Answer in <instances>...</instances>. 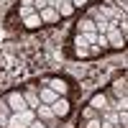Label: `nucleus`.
Listing matches in <instances>:
<instances>
[{
	"instance_id": "13",
	"label": "nucleus",
	"mask_w": 128,
	"mask_h": 128,
	"mask_svg": "<svg viewBox=\"0 0 128 128\" xmlns=\"http://www.w3.org/2000/svg\"><path fill=\"white\" fill-rule=\"evenodd\" d=\"M69 54H72L74 59H87V56H90V49H87V46H72Z\"/></svg>"
},
{
	"instance_id": "16",
	"label": "nucleus",
	"mask_w": 128,
	"mask_h": 128,
	"mask_svg": "<svg viewBox=\"0 0 128 128\" xmlns=\"http://www.w3.org/2000/svg\"><path fill=\"white\" fill-rule=\"evenodd\" d=\"M80 128H100V118H92V120H84Z\"/></svg>"
},
{
	"instance_id": "8",
	"label": "nucleus",
	"mask_w": 128,
	"mask_h": 128,
	"mask_svg": "<svg viewBox=\"0 0 128 128\" xmlns=\"http://www.w3.org/2000/svg\"><path fill=\"white\" fill-rule=\"evenodd\" d=\"M38 16H41V23H56L62 18L56 8H44V10H38Z\"/></svg>"
},
{
	"instance_id": "15",
	"label": "nucleus",
	"mask_w": 128,
	"mask_h": 128,
	"mask_svg": "<svg viewBox=\"0 0 128 128\" xmlns=\"http://www.w3.org/2000/svg\"><path fill=\"white\" fill-rule=\"evenodd\" d=\"M98 113H100V110H95V108H90V105H87V108L82 110V120H92V118H100Z\"/></svg>"
},
{
	"instance_id": "25",
	"label": "nucleus",
	"mask_w": 128,
	"mask_h": 128,
	"mask_svg": "<svg viewBox=\"0 0 128 128\" xmlns=\"http://www.w3.org/2000/svg\"><path fill=\"white\" fill-rule=\"evenodd\" d=\"M113 128H126V126H118V123H115V126H113Z\"/></svg>"
},
{
	"instance_id": "22",
	"label": "nucleus",
	"mask_w": 128,
	"mask_h": 128,
	"mask_svg": "<svg viewBox=\"0 0 128 128\" xmlns=\"http://www.w3.org/2000/svg\"><path fill=\"white\" fill-rule=\"evenodd\" d=\"M20 8H34V0H20Z\"/></svg>"
},
{
	"instance_id": "6",
	"label": "nucleus",
	"mask_w": 128,
	"mask_h": 128,
	"mask_svg": "<svg viewBox=\"0 0 128 128\" xmlns=\"http://www.w3.org/2000/svg\"><path fill=\"white\" fill-rule=\"evenodd\" d=\"M51 110H54V115L62 120V118H67V115L72 113V105H69V100H67V98H56L54 102H51Z\"/></svg>"
},
{
	"instance_id": "17",
	"label": "nucleus",
	"mask_w": 128,
	"mask_h": 128,
	"mask_svg": "<svg viewBox=\"0 0 128 128\" xmlns=\"http://www.w3.org/2000/svg\"><path fill=\"white\" fill-rule=\"evenodd\" d=\"M95 46H100V49L105 51V49H108V38H105L102 34H98V41H95Z\"/></svg>"
},
{
	"instance_id": "7",
	"label": "nucleus",
	"mask_w": 128,
	"mask_h": 128,
	"mask_svg": "<svg viewBox=\"0 0 128 128\" xmlns=\"http://www.w3.org/2000/svg\"><path fill=\"white\" fill-rule=\"evenodd\" d=\"M38 100H41V105H51L56 98H62V95H56L54 90H49V87H44V84H38Z\"/></svg>"
},
{
	"instance_id": "9",
	"label": "nucleus",
	"mask_w": 128,
	"mask_h": 128,
	"mask_svg": "<svg viewBox=\"0 0 128 128\" xmlns=\"http://www.w3.org/2000/svg\"><path fill=\"white\" fill-rule=\"evenodd\" d=\"M90 108H95V110H105V108H108V95H105V92H98V95H92V100H90Z\"/></svg>"
},
{
	"instance_id": "23",
	"label": "nucleus",
	"mask_w": 128,
	"mask_h": 128,
	"mask_svg": "<svg viewBox=\"0 0 128 128\" xmlns=\"http://www.w3.org/2000/svg\"><path fill=\"white\" fill-rule=\"evenodd\" d=\"M72 5L74 8H82V5H87V0H72Z\"/></svg>"
},
{
	"instance_id": "11",
	"label": "nucleus",
	"mask_w": 128,
	"mask_h": 128,
	"mask_svg": "<svg viewBox=\"0 0 128 128\" xmlns=\"http://www.w3.org/2000/svg\"><path fill=\"white\" fill-rule=\"evenodd\" d=\"M77 34H98V31H95V20H90V18L80 20L77 23Z\"/></svg>"
},
{
	"instance_id": "19",
	"label": "nucleus",
	"mask_w": 128,
	"mask_h": 128,
	"mask_svg": "<svg viewBox=\"0 0 128 128\" xmlns=\"http://www.w3.org/2000/svg\"><path fill=\"white\" fill-rule=\"evenodd\" d=\"M8 118H10V113H8V110H0V128L8 126Z\"/></svg>"
},
{
	"instance_id": "21",
	"label": "nucleus",
	"mask_w": 128,
	"mask_h": 128,
	"mask_svg": "<svg viewBox=\"0 0 128 128\" xmlns=\"http://www.w3.org/2000/svg\"><path fill=\"white\" fill-rule=\"evenodd\" d=\"M31 13H36V10L34 8H20V20H23L26 16H31Z\"/></svg>"
},
{
	"instance_id": "14",
	"label": "nucleus",
	"mask_w": 128,
	"mask_h": 128,
	"mask_svg": "<svg viewBox=\"0 0 128 128\" xmlns=\"http://www.w3.org/2000/svg\"><path fill=\"white\" fill-rule=\"evenodd\" d=\"M113 92L118 95V98H126V80L120 77L118 82H113Z\"/></svg>"
},
{
	"instance_id": "10",
	"label": "nucleus",
	"mask_w": 128,
	"mask_h": 128,
	"mask_svg": "<svg viewBox=\"0 0 128 128\" xmlns=\"http://www.w3.org/2000/svg\"><path fill=\"white\" fill-rule=\"evenodd\" d=\"M56 10H59V16H62V18H69L77 8L72 5V0H59V8H56Z\"/></svg>"
},
{
	"instance_id": "12",
	"label": "nucleus",
	"mask_w": 128,
	"mask_h": 128,
	"mask_svg": "<svg viewBox=\"0 0 128 128\" xmlns=\"http://www.w3.org/2000/svg\"><path fill=\"white\" fill-rule=\"evenodd\" d=\"M23 26L26 28H38V26H44V23H41V16L38 13H31V16L23 18Z\"/></svg>"
},
{
	"instance_id": "2",
	"label": "nucleus",
	"mask_w": 128,
	"mask_h": 128,
	"mask_svg": "<svg viewBox=\"0 0 128 128\" xmlns=\"http://www.w3.org/2000/svg\"><path fill=\"white\" fill-rule=\"evenodd\" d=\"M5 102H8L10 113H23V110H31L28 105H26V100H23V90H10V92H5Z\"/></svg>"
},
{
	"instance_id": "4",
	"label": "nucleus",
	"mask_w": 128,
	"mask_h": 128,
	"mask_svg": "<svg viewBox=\"0 0 128 128\" xmlns=\"http://www.w3.org/2000/svg\"><path fill=\"white\" fill-rule=\"evenodd\" d=\"M44 87L49 90H54L56 95H62V98H67V92H69V82L67 80H62V77H44Z\"/></svg>"
},
{
	"instance_id": "24",
	"label": "nucleus",
	"mask_w": 128,
	"mask_h": 128,
	"mask_svg": "<svg viewBox=\"0 0 128 128\" xmlns=\"http://www.w3.org/2000/svg\"><path fill=\"white\" fill-rule=\"evenodd\" d=\"M28 128H46V126H44V123H41V120H34V123H31Z\"/></svg>"
},
{
	"instance_id": "20",
	"label": "nucleus",
	"mask_w": 128,
	"mask_h": 128,
	"mask_svg": "<svg viewBox=\"0 0 128 128\" xmlns=\"http://www.w3.org/2000/svg\"><path fill=\"white\" fill-rule=\"evenodd\" d=\"M102 120H108V123H118V115H115V113H105Z\"/></svg>"
},
{
	"instance_id": "3",
	"label": "nucleus",
	"mask_w": 128,
	"mask_h": 128,
	"mask_svg": "<svg viewBox=\"0 0 128 128\" xmlns=\"http://www.w3.org/2000/svg\"><path fill=\"white\" fill-rule=\"evenodd\" d=\"M36 120H41L46 128H56L59 126V118L54 115L51 105H38V108H36Z\"/></svg>"
},
{
	"instance_id": "5",
	"label": "nucleus",
	"mask_w": 128,
	"mask_h": 128,
	"mask_svg": "<svg viewBox=\"0 0 128 128\" xmlns=\"http://www.w3.org/2000/svg\"><path fill=\"white\" fill-rule=\"evenodd\" d=\"M105 38H108V46H110V49H123V46H126V36L120 34V28L115 26V20H113V26L108 28Z\"/></svg>"
},
{
	"instance_id": "1",
	"label": "nucleus",
	"mask_w": 128,
	"mask_h": 128,
	"mask_svg": "<svg viewBox=\"0 0 128 128\" xmlns=\"http://www.w3.org/2000/svg\"><path fill=\"white\" fill-rule=\"evenodd\" d=\"M36 120V110H23V113H10L5 128H28Z\"/></svg>"
},
{
	"instance_id": "18",
	"label": "nucleus",
	"mask_w": 128,
	"mask_h": 128,
	"mask_svg": "<svg viewBox=\"0 0 128 128\" xmlns=\"http://www.w3.org/2000/svg\"><path fill=\"white\" fill-rule=\"evenodd\" d=\"M44 8H49V0H34V10H36V13L44 10Z\"/></svg>"
}]
</instances>
